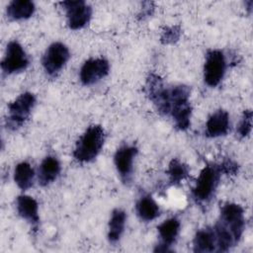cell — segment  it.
Returning a JSON list of instances; mask_svg holds the SVG:
<instances>
[{"mask_svg":"<svg viewBox=\"0 0 253 253\" xmlns=\"http://www.w3.org/2000/svg\"><path fill=\"white\" fill-rule=\"evenodd\" d=\"M191 89L187 85L179 84L169 88L170 113L174 126L179 130H186L191 125L192 106L190 103Z\"/></svg>","mask_w":253,"mask_h":253,"instance_id":"1","label":"cell"},{"mask_svg":"<svg viewBox=\"0 0 253 253\" xmlns=\"http://www.w3.org/2000/svg\"><path fill=\"white\" fill-rule=\"evenodd\" d=\"M106 139L104 128L99 125L90 126L75 144L73 157L80 163L93 161L101 152Z\"/></svg>","mask_w":253,"mask_h":253,"instance_id":"2","label":"cell"},{"mask_svg":"<svg viewBox=\"0 0 253 253\" xmlns=\"http://www.w3.org/2000/svg\"><path fill=\"white\" fill-rule=\"evenodd\" d=\"M221 174L218 164H208L202 169L192 190V196L197 203H207L212 198Z\"/></svg>","mask_w":253,"mask_h":253,"instance_id":"3","label":"cell"},{"mask_svg":"<svg viewBox=\"0 0 253 253\" xmlns=\"http://www.w3.org/2000/svg\"><path fill=\"white\" fill-rule=\"evenodd\" d=\"M36 105V97L31 92L22 93L8 105V117L6 126L9 129L20 128L29 119Z\"/></svg>","mask_w":253,"mask_h":253,"instance_id":"4","label":"cell"},{"mask_svg":"<svg viewBox=\"0 0 253 253\" xmlns=\"http://www.w3.org/2000/svg\"><path fill=\"white\" fill-rule=\"evenodd\" d=\"M216 223L222 226L233 237L236 243H238L245 227L242 207L234 203H225L220 209L219 219Z\"/></svg>","mask_w":253,"mask_h":253,"instance_id":"5","label":"cell"},{"mask_svg":"<svg viewBox=\"0 0 253 253\" xmlns=\"http://www.w3.org/2000/svg\"><path fill=\"white\" fill-rule=\"evenodd\" d=\"M145 92L156 110L165 116L170 113L169 87H166L162 78L155 73H150L145 82Z\"/></svg>","mask_w":253,"mask_h":253,"instance_id":"6","label":"cell"},{"mask_svg":"<svg viewBox=\"0 0 253 253\" xmlns=\"http://www.w3.org/2000/svg\"><path fill=\"white\" fill-rule=\"evenodd\" d=\"M226 60L219 49H210L206 54L204 64V81L210 87H216L224 77Z\"/></svg>","mask_w":253,"mask_h":253,"instance_id":"7","label":"cell"},{"mask_svg":"<svg viewBox=\"0 0 253 253\" xmlns=\"http://www.w3.org/2000/svg\"><path fill=\"white\" fill-rule=\"evenodd\" d=\"M70 52L68 47L60 42H52L44 51L42 64L45 73L50 77H55L69 60Z\"/></svg>","mask_w":253,"mask_h":253,"instance_id":"8","label":"cell"},{"mask_svg":"<svg viewBox=\"0 0 253 253\" xmlns=\"http://www.w3.org/2000/svg\"><path fill=\"white\" fill-rule=\"evenodd\" d=\"M30 59L21 43L11 41L7 44L5 56L1 61V68L6 74L19 73L28 68Z\"/></svg>","mask_w":253,"mask_h":253,"instance_id":"9","label":"cell"},{"mask_svg":"<svg viewBox=\"0 0 253 253\" xmlns=\"http://www.w3.org/2000/svg\"><path fill=\"white\" fill-rule=\"evenodd\" d=\"M67 17V25L71 30L84 28L91 20L92 8L83 0L60 2Z\"/></svg>","mask_w":253,"mask_h":253,"instance_id":"10","label":"cell"},{"mask_svg":"<svg viewBox=\"0 0 253 253\" xmlns=\"http://www.w3.org/2000/svg\"><path fill=\"white\" fill-rule=\"evenodd\" d=\"M110 72L109 61L103 57L89 58L80 68L79 78L83 85L91 86L105 78Z\"/></svg>","mask_w":253,"mask_h":253,"instance_id":"11","label":"cell"},{"mask_svg":"<svg viewBox=\"0 0 253 253\" xmlns=\"http://www.w3.org/2000/svg\"><path fill=\"white\" fill-rule=\"evenodd\" d=\"M137 147L134 145L125 144L119 147L114 155L116 169L125 184L131 181L133 172V161L137 154Z\"/></svg>","mask_w":253,"mask_h":253,"instance_id":"12","label":"cell"},{"mask_svg":"<svg viewBox=\"0 0 253 253\" xmlns=\"http://www.w3.org/2000/svg\"><path fill=\"white\" fill-rule=\"evenodd\" d=\"M180 221L176 217H171L157 226L159 242L154 248V252H170L171 246L176 242L180 232Z\"/></svg>","mask_w":253,"mask_h":253,"instance_id":"13","label":"cell"},{"mask_svg":"<svg viewBox=\"0 0 253 253\" xmlns=\"http://www.w3.org/2000/svg\"><path fill=\"white\" fill-rule=\"evenodd\" d=\"M16 208L18 214L25 219L33 229L37 230L40 223L38 202L33 197L20 195L16 200Z\"/></svg>","mask_w":253,"mask_h":253,"instance_id":"14","label":"cell"},{"mask_svg":"<svg viewBox=\"0 0 253 253\" xmlns=\"http://www.w3.org/2000/svg\"><path fill=\"white\" fill-rule=\"evenodd\" d=\"M229 129V115L224 110H217L212 113L206 123V134L209 137H218L226 135Z\"/></svg>","mask_w":253,"mask_h":253,"instance_id":"15","label":"cell"},{"mask_svg":"<svg viewBox=\"0 0 253 253\" xmlns=\"http://www.w3.org/2000/svg\"><path fill=\"white\" fill-rule=\"evenodd\" d=\"M61 166L58 159L54 156H46L41 163L38 172V181L42 187L53 183L59 176Z\"/></svg>","mask_w":253,"mask_h":253,"instance_id":"16","label":"cell"},{"mask_svg":"<svg viewBox=\"0 0 253 253\" xmlns=\"http://www.w3.org/2000/svg\"><path fill=\"white\" fill-rule=\"evenodd\" d=\"M126 213L121 209H115L112 211L108 224V240L111 244H116L120 241L126 226Z\"/></svg>","mask_w":253,"mask_h":253,"instance_id":"17","label":"cell"},{"mask_svg":"<svg viewBox=\"0 0 253 253\" xmlns=\"http://www.w3.org/2000/svg\"><path fill=\"white\" fill-rule=\"evenodd\" d=\"M193 250L198 253L216 251L215 235L212 227H206L197 231L193 240Z\"/></svg>","mask_w":253,"mask_h":253,"instance_id":"18","label":"cell"},{"mask_svg":"<svg viewBox=\"0 0 253 253\" xmlns=\"http://www.w3.org/2000/svg\"><path fill=\"white\" fill-rule=\"evenodd\" d=\"M135 211L140 220L145 222L154 220L160 215L161 212L158 204L149 195H145L139 198L135 205Z\"/></svg>","mask_w":253,"mask_h":253,"instance_id":"19","label":"cell"},{"mask_svg":"<svg viewBox=\"0 0 253 253\" xmlns=\"http://www.w3.org/2000/svg\"><path fill=\"white\" fill-rule=\"evenodd\" d=\"M36 6L33 1L30 0H14L7 6V16L10 20L20 21L26 20L33 16Z\"/></svg>","mask_w":253,"mask_h":253,"instance_id":"20","label":"cell"},{"mask_svg":"<svg viewBox=\"0 0 253 253\" xmlns=\"http://www.w3.org/2000/svg\"><path fill=\"white\" fill-rule=\"evenodd\" d=\"M35 171L30 163L23 161L16 165L14 169V181L23 190H29L34 185Z\"/></svg>","mask_w":253,"mask_h":253,"instance_id":"21","label":"cell"},{"mask_svg":"<svg viewBox=\"0 0 253 253\" xmlns=\"http://www.w3.org/2000/svg\"><path fill=\"white\" fill-rule=\"evenodd\" d=\"M189 167L178 159H172L169 163L167 174L172 185L180 184L189 175Z\"/></svg>","mask_w":253,"mask_h":253,"instance_id":"22","label":"cell"},{"mask_svg":"<svg viewBox=\"0 0 253 253\" xmlns=\"http://www.w3.org/2000/svg\"><path fill=\"white\" fill-rule=\"evenodd\" d=\"M252 116L253 114L251 110H246L243 112L241 121L237 128V134L239 138H245L250 134L252 129Z\"/></svg>","mask_w":253,"mask_h":253,"instance_id":"23","label":"cell"},{"mask_svg":"<svg viewBox=\"0 0 253 253\" xmlns=\"http://www.w3.org/2000/svg\"><path fill=\"white\" fill-rule=\"evenodd\" d=\"M181 35V29L179 26H172L166 28L161 35V42L164 44H170L177 42Z\"/></svg>","mask_w":253,"mask_h":253,"instance_id":"24","label":"cell"},{"mask_svg":"<svg viewBox=\"0 0 253 253\" xmlns=\"http://www.w3.org/2000/svg\"><path fill=\"white\" fill-rule=\"evenodd\" d=\"M221 173L227 174V175H235L238 171V165L234 161L230 159L224 160L222 163L218 164Z\"/></svg>","mask_w":253,"mask_h":253,"instance_id":"25","label":"cell"}]
</instances>
